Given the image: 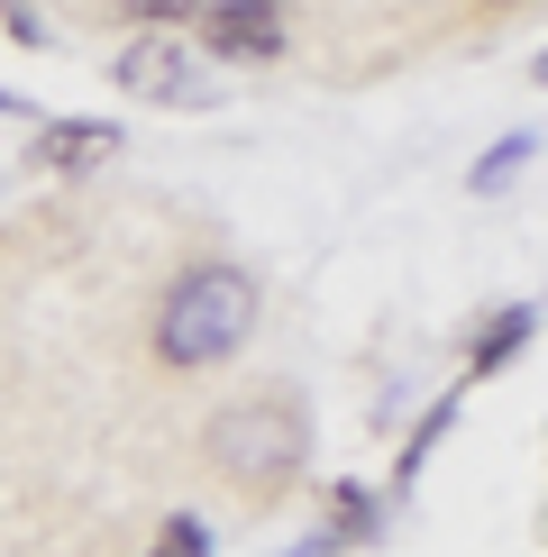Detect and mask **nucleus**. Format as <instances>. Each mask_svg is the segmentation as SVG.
Listing matches in <instances>:
<instances>
[{"label":"nucleus","mask_w":548,"mask_h":557,"mask_svg":"<svg viewBox=\"0 0 548 557\" xmlns=\"http://www.w3.org/2000/svg\"><path fill=\"white\" fill-rule=\"evenodd\" d=\"M147 557H211V530H201L192 512H174V521H165V540H155Z\"/></svg>","instance_id":"8"},{"label":"nucleus","mask_w":548,"mask_h":557,"mask_svg":"<svg viewBox=\"0 0 548 557\" xmlns=\"http://www.w3.org/2000/svg\"><path fill=\"white\" fill-rule=\"evenodd\" d=\"M110 83L137 91V101H155V110H211V101H220V83L201 74V64L183 55L174 37H137V46H120V55H110Z\"/></svg>","instance_id":"3"},{"label":"nucleus","mask_w":548,"mask_h":557,"mask_svg":"<svg viewBox=\"0 0 548 557\" xmlns=\"http://www.w3.org/2000/svg\"><path fill=\"white\" fill-rule=\"evenodd\" d=\"M257 311H265V293H257V274L247 265H183L165 301H155V357L174 366V375H201V366H228L247 338H257Z\"/></svg>","instance_id":"1"},{"label":"nucleus","mask_w":548,"mask_h":557,"mask_svg":"<svg viewBox=\"0 0 548 557\" xmlns=\"http://www.w3.org/2000/svg\"><path fill=\"white\" fill-rule=\"evenodd\" d=\"M0 110H10V101H0Z\"/></svg>","instance_id":"13"},{"label":"nucleus","mask_w":548,"mask_h":557,"mask_svg":"<svg viewBox=\"0 0 548 557\" xmlns=\"http://www.w3.org/2000/svg\"><path fill=\"white\" fill-rule=\"evenodd\" d=\"M539 83H548V55H539Z\"/></svg>","instance_id":"11"},{"label":"nucleus","mask_w":548,"mask_h":557,"mask_svg":"<svg viewBox=\"0 0 548 557\" xmlns=\"http://www.w3.org/2000/svg\"><path fill=\"white\" fill-rule=\"evenodd\" d=\"M201 46L228 64H265L284 55V10L274 0H201Z\"/></svg>","instance_id":"4"},{"label":"nucleus","mask_w":548,"mask_h":557,"mask_svg":"<svg viewBox=\"0 0 548 557\" xmlns=\"http://www.w3.org/2000/svg\"><path fill=\"white\" fill-rule=\"evenodd\" d=\"M201 457H211L220 484H238L247 503H274L292 475L311 467V411L292 403V393H238V403L211 411Z\"/></svg>","instance_id":"2"},{"label":"nucleus","mask_w":548,"mask_h":557,"mask_svg":"<svg viewBox=\"0 0 548 557\" xmlns=\"http://www.w3.org/2000/svg\"><path fill=\"white\" fill-rule=\"evenodd\" d=\"M128 18H147V28H174V18H201V0H128Z\"/></svg>","instance_id":"9"},{"label":"nucleus","mask_w":548,"mask_h":557,"mask_svg":"<svg viewBox=\"0 0 548 557\" xmlns=\"http://www.w3.org/2000/svg\"><path fill=\"white\" fill-rule=\"evenodd\" d=\"M521 338H531V311H521V301H512V311H502L494 330H485V338L466 347V384H485V375H502V366H512V347H521Z\"/></svg>","instance_id":"6"},{"label":"nucleus","mask_w":548,"mask_h":557,"mask_svg":"<svg viewBox=\"0 0 548 557\" xmlns=\"http://www.w3.org/2000/svg\"><path fill=\"white\" fill-rule=\"evenodd\" d=\"M494 10H512V0H494Z\"/></svg>","instance_id":"12"},{"label":"nucleus","mask_w":548,"mask_h":557,"mask_svg":"<svg viewBox=\"0 0 548 557\" xmlns=\"http://www.w3.org/2000/svg\"><path fill=\"white\" fill-rule=\"evenodd\" d=\"M28 156L46 174H83V165H101V156H120V128L110 120H46Z\"/></svg>","instance_id":"5"},{"label":"nucleus","mask_w":548,"mask_h":557,"mask_svg":"<svg viewBox=\"0 0 548 557\" xmlns=\"http://www.w3.org/2000/svg\"><path fill=\"white\" fill-rule=\"evenodd\" d=\"M292 557H329V540H302V548H292Z\"/></svg>","instance_id":"10"},{"label":"nucleus","mask_w":548,"mask_h":557,"mask_svg":"<svg viewBox=\"0 0 548 557\" xmlns=\"http://www.w3.org/2000/svg\"><path fill=\"white\" fill-rule=\"evenodd\" d=\"M531 156H539V147H531V128H512V137H502V147L485 156V165H475V193H502V183L531 165Z\"/></svg>","instance_id":"7"}]
</instances>
